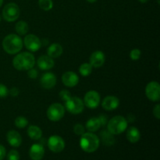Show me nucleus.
Segmentation results:
<instances>
[{
    "label": "nucleus",
    "mask_w": 160,
    "mask_h": 160,
    "mask_svg": "<svg viewBox=\"0 0 160 160\" xmlns=\"http://www.w3.org/2000/svg\"><path fill=\"white\" fill-rule=\"evenodd\" d=\"M2 48L8 54H17L23 48V41L21 38L17 34H8L2 41Z\"/></svg>",
    "instance_id": "nucleus-1"
},
{
    "label": "nucleus",
    "mask_w": 160,
    "mask_h": 160,
    "mask_svg": "<svg viewBox=\"0 0 160 160\" xmlns=\"http://www.w3.org/2000/svg\"><path fill=\"white\" fill-rule=\"evenodd\" d=\"M35 64V59L31 53L23 52L17 55L12 60L14 68L18 70H28L33 68Z\"/></svg>",
    "instance_id": "nucleus-2"
},
{
    "label": "nucleus",
    "mask_w": 160,
    "mask_h": 160,
    "mask_svg": "<svg viewBox=\"0 0 160 160\" xmlns=\"http://www.w3.org/2000/svg\"><path fill=\"white\" fill-rule=\"evenodd\" d=\"M99 138L92 132L85 133L81 135L80 145L82 150L88 153H92L96 151L99 147Z\"/></svg>",
    "instance_id": "nucleus-3"
},
{
    "label": "nucleus",
    "mask_w": 160,
    "mask_h": 160,
    "mask_svg": "<svg viewBox=\"0 0 160 160\" xmlns=\"http://www.w3.org/2000/svg\"><path fill=\"white\" fill-rule=\"evenodd\" d=\"M128 122L122 116H116L107 122V130L112 135L120 134L128 128Z\"/></svg>",
    "instance_id": "nucleus-4"
},
{
    "label": "nucleus",
    "mask_w": 160,
    "mask_h": 160,
    "mask_svg": "<svg viewBox=\"0 0 160 160\" xmlns=\"http://www.w3.org/2000/svg\"><path fill=\"white\" fill-rule=\"evenodd\" d=\"M20 8L16 3L10 2L4 6L2 9V17L8 22H13L20 17Z\"/></svg>",
    "instance_id": "nucleus-5"
},
{
    "label": "nucleus",
    "mask_w": 160,
    "mask_h": 160,
    "mask_svg": "<svg viewBox=\"0 0 160 160\" xmlns=\"http://www.w3.org/2000/svg\"><path fill=\"white\" fill-rule=\"evenodd\" d=\"M47 117L51 121H59L65 114V108L60 103H53L47 109Z\"/></svg>",
    "instance_id": "nucleus-6"
},
{
    "label": "nucleus",
    "mask_w": 160,
    "mask_h": 160,
    "mask_svg": "<svg viewBox=\"0 0 160 160\" xmlns=\"http://www.w3.org/2000/svg\"><path fill=\"white\" fill-rule=\"evenodd\" d=\"M65 102L66 109L70 113L77 115L81 113L84 110V102L78 97H70Z\"/></svg>",
    "instance_id": "nucleus-7"
},
{
    "label": "nucleus",
    "mask_w": 160,
    "mask_h": 160,
    "mask_svg": "<svg viewBox=\"0 0 160 160\" xmlns=\"http://www.w3.org/2000/svg\"><path fill=\"white\" fill-rule=\"evenodd\" d=\"M145 95L149 100L158 102L160 99V85L156 81H152L145 88Z\"/></svg>",
    "instance_id": "nucleus-8"
},
{
    "label": "nucleus",
    "mask_w": 160,
    "mask_h": 160,
    "mask_svg": "<svg viewBox=\"0 0 160 160\" xmlns=\"http://www.w3.org/2000/svg\"><path fill=\"white\" fill-rule=\"evenodd\" d=\"M100 103V95L96 91H89L85 94L84 104L89 109H95Z\"/></svg>",
    "instance_id": "nucleus-9"
},
{
    "label": "nucleus",
    "mask_w": 160,
    "mask_h": 160,
    "mask_svg": "<svg viewBox=\"0 0 160 160\" xmlns=\"http://www.w3.org/2000/svg\"><path fill=\"white\" fill-rule=\"evenodd\" d=\"M48 147L53 152L59 153L65 148V142L63 139L59 136L52 135L48 138Z\"/></svg>",
    "instance_id": "nucleus-10"
},
{
    "label": "nucleus",
    "mask_w": 160,
    "mask_h": 160,
    "mask_svg": "<svg viewBox=\"0 0 160 160\" xmlns=\"http://www.w3.org/2000/svg\"><path fill=\"white\" fill-rule=\"evenodd\" d=\"M23 43L27 49L31 52H37L42 46V42L36 35L32 34H28L23 39Z\"/></svg>",
    "instance_id": "nucleus-11"
},
{
    "label": "nucleus",
    "mask_w": 160,
    "mask_h": 160,
    "mask_svg": "<svg viewBox=\"0 0 160 160\" xmlns=\"http://www.w3.org/2000/svg\"><path fill=\"white\" fill-rule=\"evenodd\" d=\"M62 81L67 87H75L79 82V78L78 74L73 71H67L62 74Z\"/></svg>",
    "instance_id": "nucleus-12"
},
{
    "label": "nucleus",
    "mask_w": 160,
    "mask_h": 160,
    "mask_svg": "<svg viewBox=\"0 0 160 160\" xmlns=\"http://www.w3.org/2000/svg\"><path fill=\"white\" fill-rule=\"evenodd\" d=\"M40 84L45 89H51L56 84V77L52 73H45L40 79Z\"/></svg>",
    "instance_id": "nucleus-13"
},
{
    "label": "nucleus",
    "mask_w": 160,
    "mask_h": 160,
    "mask_svg": "<svg viewBox=\"0 0 160 160\" xmlns=\"http://www.w3.org/2000/svg\"><path fill=\"white\" fill-rule=\"evenodd\" d=\"M120 106V100L118 98L112 95L106 96L102 102V106L106 111L115 110Z\"/></svg>",
    "instance_id": "nucleus-14"
},
{
    "label": "nucleus",
    "mask_w": 160,
    "mask_h": 160,
    "mask_svg": "<svg viewBox=\"0 0 160 160\" xmlns=\"http://www.w3.org/2000/svg\"><path fill=\"white\" fill-rule=\"evenodd\" d=\"M105 60H106V57H105L104 53L102 51H95L91 55L89 63L95 68H99L102 67L103 64L105 63Z\"/></svg>",
    "instance_id": "nucleus-15"
},
{
    "label": "nucleus",
    "mask_w": 160,
    "mask_h": 160,
    "mask_svg": "<svg viewBox=\"0 0 160 160\" xmlns=\"http://www.w3.org/2000/svg\"><path fill=\"white\" fill-rule=\"evenodd\" d=\"M45 155V148L41 144H34L31 147L29 156L32 160H42Z\"/></svg>",
    "instance_id": "nucleus-16"
},
{
    "label": "nucleus",
    "mask_w": 160,
    "mask_h": 160,
    "mask_svg": "<svg viewBox=\"0 0 160 160\" xmlns=\"http://www.w3.org/2000/svg\"><path fill=\"white\" fill-rule=\"evenodd\" d=\"M6 139H7L8 143L14 148L20 146L22 143V138L20 134L17 131H13V130L8 131L7 134H6Z\"/></svg>",
    "instance_id": "nucleus-17"
},
{
    "label": "nucleus",
    "mask_w": 160,
    "mask_h": 160,
    "mask_svg": "<svg viewBox=\"0 0 160 160\" xmlns=\"http://www.w3.org/2000/svg\"><path fill=\"white\" fill-rule=\"evenodd\" d=\"M38 67L42 70H48L52 68L55 65L52 58L48 56H42L38 58L37 61Z\"/></svg>",
    "instance_id": "nucleus-18"
},
{
    "label": "nucleus",
    "mask_w": 160,
    "mask_h": 160,
    "mask_svg": "<svg viewBox=\"0 0 160 160\" xmlns=\"http://www.w3.org/2000/svg\"><path fill=\"white\" fill-rule=\"evenodd\" d=\"M127 138L131 143H137L141 138V133L135 127H131L127 131Z\"/></svg>",
    "instance_id": "nucleus-19"
},
{
    "label": "nucleus",
    "mask_w": 160,
    "mask_h": 160,
    "mask_svg": "<svg viewBox=\"0 0 160 160\" xmlns=\"http://www.w3.org/2000/svg\"><path fill=\"white\" fill-rule=\"evenodd\" d=\"M62 47L58 43L52 44L47 49L48 56L51 58H58L62 54Z\"/></svg>",
    "instance_id": "nucleus-20"
},
{
    "label": "nucleus",
    "mask_w": 160,
    "mask_h": 160,
    "mask_svg": "<svg viewBox=\"0 0 160 160\" xmlns=\"http://www.w3.org/2000/svg\"><path fill=\"white\" fill-rule=\"evenodd\" d=\"M101 127V122H100L98 117H92V118L89 119L86 123V129L89 132H95L99 130Z\"/></svg>",
    "instance_id": "nucleus-21"
},
{
    "label": "nucleus",
    "mask_w": 160,
    "mask_h": 160,
    "mask_svg": "<svg viewBox=\"0 0 160 160\" xmlns=\"http://www.w3.org/2000/svg\"><path fill=\"white\" fill-rule=\"evenodd\" d=\"M28 134L32 140H39L42 136V131L38 126L31 125L28 128Z\"/></svg>",
    "instance_id": "nucleus-22"
},
{
    "label": "nucleus",
    "mask_w": 160,
    "mask_h": 160,
    "mask_svg": "<svg viewBox=\"0 0 160 160\" xmlns=\"http://www.w3.org/2000/svg\"><path fill=\"white\" fill-rule=\"evenodd\" d=\"M15 30L19 35H25L28 32L29 27H28L27 22L21 20V21H19L16 23Z\"/></svg>",
    "instance_id": "nucleus-23"
},
{
    "label": "nucleus",
    "mask_w": 160,
    "mask_h": 160,
    "mask_svg": "<svg viewBox=\"0 0 160 160\" xmlns=\"http://www.w3.org/2000/svg\"><path fill=\"white\" fill-rule=\"evenodd\" d=\"M102 139V142L105 145H113L115 140H114V138L112 136V134L111 133H109V131H102L101 133Z\"/></svg>",
    "instance_id": "nucleus-24"
},
{
    "label": "nucleus",
    "mask_w": 160,
    "mask_h": 160,
    "mask_svg": "<svg viewBox=\"0 0 160 160\" xmlns=\"http://www.w3.org/2000/svg\"><path fill=\"white\" fill-rule=\"evenodd\" d=\"M92 67L90 63H88V62H84V63L81 64L79 67V73H81V75H82L83 77H88L92 73Z\"/></svg>",
    "instance_id": "nucleus-25"
},
{
    "label": "nucleus",
    "mask_w": 160,
    "mask_h": 160,
    "mask_svg": "<svg viewBox=\"0 0 160 160\" xmlns=\"http://www.w3.org/2000/svg\"><path fill=\"white\" fill-rule=\"evenodd\" d=\"M39 7L45 11H48L52 9L53 2L52 0H39Z\"/></svg>",
    "instance_id": "nucleus-26"
},
{
    "label": "nucleus",
    "mask_w": 160,
    "mask_h": 160,
    "mask_svg": "<svg viewBox=\"0 0 160 160\" xmlns=\"http://www.w3.org/2000/svg\"><path fill=\"white\" fill-rule=\"evenodd\" d=\"M15 126L18 128H24L28 126V120L24 117H18L15 119Z\"/></svg>",
    "instance_id": "nucleus-27"
},
{
    "label": "nucleus",
    "mask_w": 160,
    "mask_h": 160,
    "mask_svg": "<svg viewBox=\"0 0 160 160\" xmlns=\"http://www.w3.org/2000/svg\"><path fill=\"white\" fill-rule=\"evenodd\" d=\"M84 131H85V128H84V127L81 123H76L73 126V132L77 135L81 136L84 134Z\"/></svg>",
    "instance_id": "nucleus-28"
},
{
    "label": "nucleus",
    "mask_w": 160,
    "mask_h": 160,
    "mask_svg": "<svg viewBox=\"0 0 160 160\" xmlns=\"http://www.w3.org/2000/svg\"><path fill=\"white\" fill-rule=\"evenodd\" d=\"M141 55H142V52L140 51L138 48H134L133 50H131V52H130V57L132 60H138L141 57Z\"/></svg>",
    "instance_id": "nucleus-29"
},
{
    "label": "nucleus",
    "mask_w": 160,
    "mask_h": 160,
    "mask_svg": "<svg viewBox=\"0 0 160 160\" xmlns=\"http://www.w3.org/2000/svg\"><path fill=\"white\" fill-rule=\"evenodd\" d=\"M7 160H20V154L17 150H10L7 155Z\"/></svg>",
    "instance_id": "nucleus-30"
},
{
    "label": "nucleus",
    "mask_w": 160,
    "mask_h": 160,
    "mask_svg": "<svg viewBox=\"0 0 160 160\" xmlns=\"http://www.w3.org/2000/svg\"><path fill=\"white\" fill-rule=\"evenodd\" d=\"M9 95V90L6 85L0 84V98H4Z\"/></svg>",
    "instance_id": "nucleus-31"
},
{
    "label": "nucleus",
    "mask_w": 160,
    "mask_h": 160,
    "mask_svg": "<svg viewBox=\"0 0 160 160\" xmlns=\"http://www.w3.org/2000/svg\"><path fill=\"white\" fill-rule=\"evenodd\" d=\"M59 97L61 98V99L63 100V101H67L69 98L71 97V95H70V92L67 90H62L60 92H59Z\"/></svg>",
    "instance_id": "nucleus-32"
},
{
    "label": "nucleus",
    "mask_w": 160,
    "mask_h": 160,
    "mask_svg": "<svg viewBox=\"0 0 160 160\" xmlns=\"http://www.w3.org/2000/svg\"><path fill=\"white\" fill-rule=\"evenodd\" d=\"M28 75L31 79H35V78H37L38 75V70H35V69L31 68L30 69V70H28Z\"/></svg>",
    "instance_id": "nucleus-33"
},
{
    "label": "nucleus",
    "mask_w": 160,
    "mask_h": 160,
    "mask_svg": "<svg viewBox=\"0 0 160 160\" xmlns=\"http://www.w3.org/2000/svg\"><path fill=\"white\" fill-rule=\"evenodd\" d=\"M153 114H154L155 117L158 120L160 119V105L157 104L153 109Z\"/></svg>",
    "instance_id": "nucleus-34"
},
{
    "label": "nucleus",
    "mask_w": 160,
    "mask_h": 160,
    "mask_svg": "<svg viewBox=\"0 0 160 160\" xmlns=\"http://www.w3.org/2000/svg\"><path fill=\"white\" fill-rule=\"evenodd\" d=\"M9 94H10L11 96L12 97H17L18 96L19 94H20V91H19V89L17 88H12L10 89V91H9Z\"/></svg>",
    "instance_id": "nucleus-35"
},
{
    "label": "nucleus",
    "mask_w": 160,
    "mask_h": 160,
    "mask_svg": "<svg viewBox=\"0 0 160 160\" xmlns=\"http://www.w3.org/2000/svg\"><path fill=\"white\" fill-rule=\"evenodd\" d=\"M6 148H5L3 145H0V160L4 159V158L6 157Z\"/></svg>",
    "instance_id": "nucleus-36"
},
{
    "label": "nucleus",
    "mask_w": 160,
    "mask_h": 160,
    "mask_svg": "<svg viewBox=\"0 0 160 160\" xmlns=\"http://www.w3.org/2000/svg\"><path fill=\"white\" fill-rule=\"evenodd\" d=\"M98 119H99L100 122H101L102 126H104V125L107 123V117H106V115H101L98 117Z\"/></svg>",
    "instance_id": "nucleus-37"
},
{
    "label": "nucleus",
    "mask_w": 160,
    "mask_h": 160,
    "mask_svg": "<svg viewBox=\"0 0 160 160\" xmlns=\"http://www.w3.org/2000/svg\"><path fill=\"white\" fill-rule=\"evenodd\" d=\"M128 120H127V121L130 122V123H132V122H134L135 120V117L134 115H132V114H129Z\"/></svg>",
    "instance_id": "nucleus-38"
},
{
    "label": "nucleus",
    "mask_w": 160,
    "mask_h": 160,
    "mask_svg": "<svg viewBox=\"0 0 160 160\" xmlns=\"http://www.w3.org/2000/svg\"><path fill=\"white\" fill-rule=\"evenodd\" d=\"M138 1L140 2H142V3H145V2H147L148 0H138Z\"/></svg>",
    "instance_id": "nucleus-39"
},
{
    "label": "nucleus",
    "mask_w": 160,
    "mask_h": 160,
    "mask_svg": "<svg viewBox=\"0 0 160 160\" xmlns=\"http://www.w3.org/2000/svg\"><path fill=\"white\" fill-rule=\"evenodd\" d=\"M88 2H91V3H93V2H96L97 0H87Z\"/></svg>",
    "instance_id": "nucleus-40"
},
{
    "label": "nucleus",
    "mask_w": 160,
    "mask_h": 160,
    "mask_svg": "<svg viewBox=\"0 0 160 160\" xmlns=\"http://www.w3.org/2000/svg\"><path fill=\"white\" fill-rule=\"evenodd\" d=\"M2 3H3V0H0V7H1V6H2Z\"/></svg>",
    "instance_id": "nucleus-41"
},
{
    "label": "nucleus",
    "mask_w": 160,
    "mask_h": 160,
    "mask_svg": "<svg viewBox=\"0 0 160 160\" xmlns=\"http://www.w3.org/2000/svg\"><path fill=\"white\" fill-rule=\"evenodd\" d=\"M157 2H158V4H159V3H160V1H159V0H157Z\"/></svg>",
    "instance_id": "nucleus-42"
},
{
    "label": "nucleus",
    "mask_w": 160,
    "mask_h": 160,
    "mask_svg": "<svg viewBox=\"0 0 160 160\" xmlns=\"http://www.w3.org/2000/svg\"><path fill=\"white\" fill-rule=\"evenodd\" d=\"M0 20H1V17H0Z\"/></svg>",
    "instance_id": "nucleus-43"
}]
</instances>
